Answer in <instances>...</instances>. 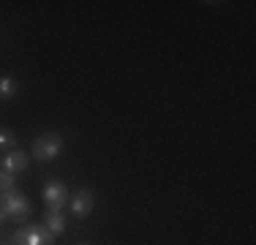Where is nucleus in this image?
Wrapping results in <instances>:
<instances>
[{"instance_id":"6","label":"nucleus","mask_w":256,"mask_h":245,"mask_svg":"<svg viewBox=\"0 0 256 245\" xmlns=\"http://www.w3.org/2000/svg\"><path fill=\"white\" fill-rule=\"evenodd\" d=\"M28 164H30V156L25 150H11V152H6V156L0 158V169L8 172V174H20V172H25Z\"/></svg>"},{"instance_id":"12","label":"nucleus","mask_w":256,"mask_h":245,"mask_svg":"<svg viewBox=\"0 0 256 245\" xmlns=\"http://www.w3.org/2000/svg\"><path fill=\"white\" fill-rule=\"evenodd\" d=\"M82 245H88V242H82Z\"/></svg>"},{"instance_id":"4","label":"nucleus","mask_w":256,"mask_h":245,"mask_svg":"<svg viewBox=\"0 0 256 245\" xmlns=\"http://www.w3.org/2000/svg\"><path fill=\"white\" fill-rule=\"evenodd\" d=\"M68 188L63 186L60 180H50L44 188H41V199H44L46 210H63L68 204Z\"/></svg>"},{"instance_id":"10","label":"nucleus","mask_w":256,"mask_h":245,"mask_svg":"<svg viewBox=\"0 0 256 245\" xmlns=\"http://www.w3.org/2000/svg\"><path fill=\"white\" fill-rule=\"evenodd\" d=\"M14 174H8V172H3V169H0V199H3V196L6 194H11V191H14Z\"/></svg>"},{"instance_id":"3","label":"nucleus","mask_w":256,"mask_h":245,"mask_svg":"<svg viewBox=\"0 0 256 245\" xmlns=\"http://www.w3.org/2000/svg\"><path fill=\"white\" fill-rule=\"evenodd\" d=\"M11 245H54V234L44 226L33 224L25 226V229H16L11 234Z\"/></svg>"},{"instance_id":"9","label":"nucleus","mask_w":256,"mask_h":245,"mask_svg":"<svg viewBox=\"0 0 256 245\" xmlns=\"http://www.w3.org/2000/svg\"><path fill=\"white\" fill-rule=\"evenodd\" d=\"M16 150V136L11 128H0V152H11Z\"/></svg>"},{"instance_id":"11","label":"nucleus","mask_w":256,"mask_h":245,"mask_svg":"<svg viewBox=\"0 0 256 245\" xmlns=\"http://www.w3.org/2000/svg\"><path fill=\"white\" fill-rule=\"evenodd\" d=\"M6 218V210H3V202H0V220Z\"/></svg>"},{"instance_id":"2","label":"nucleus","mask_w":256,"mask_h":245,"mask_svg":"<svg viewBox=\"0 0 256 245\" xmlns=\"http://www.w3.org/2000/svg\"><path fill=\"white\" fill-rule=\"evenodd\" d=\"M0 202H3L6 218L16 220V224H25V220L30 218V212H33V204H30V199H28L25 194H20L16 188H14L11 194H6Z\"/></svg>"},{"instance_id":"7","label":"nucleus","mask_w":256,"mask_h":245,"mask_svg":"<svg viewBox=\"0 0 256 245\" xmlns=\"http://www.w3.org/2000/svg\"><path fill=\"white\" fill-rule=\"evenodd\" d=\"M66 226H68V220H66L63 210H46V212H44V229H50L54 237L63 234Z\"/></svg>"},{"instance_id":"8","label":"nucleus","mask_w":256,"mask_h":245,"mask_svg":"<svg viewBox=\"0 0 256 245\" xmlns=\"http://www.w3.org/2000/svg\"><path fill=\"white\" fill-rule=\"evenodd\" d=\"M20 93V82L11 76H0V101H11Z\"/></svg>"},{"instance_id":"13","label":"nucleus","mask_w":256,"mask_h":245,"mask_svg":"<svg viewBox=\"0 0 256 245\" xmlns=\"http://www.w3.org/2000/svg\"><path fill=\"white\" fill-rule=\"evenodd\" d=\"M8 245H11V242H8Z\"/></svg>"},{"instance_id":"1","label":"nucleus","mask_w":256,"mask_h":245,"mask_svg":"<svg viewBox=\"0 0 256 245\" xmlns=\"http://www.w3.org/2000/svg\"><path fill=\"white\" fill-rule=\"evenodd\" d=\"M60 152H63V139H60V134H54V131L38 134V136L33 139V147H30V156H33L36 161H41V164L54 161Z\"/></svg>"},{"instance_id":"5","label":"nucleus","mask_w":256,"mask_h":245,"mask_svg":"<svg viewBox=\"0 0 256 245\" xmlns=\"http://www.w3.org/2000/svg\"><path fill=\"white\" fill-rule=\"evenodd\" d=\"M68 207H71V216L74 218H88L96 207V194L88 191V188H79L68 196Z\"/></svg>"}]
</instances>
